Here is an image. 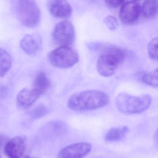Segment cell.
I'll return each instance as SVG.
<instances>
[{
	"label": "cell",
	"instance_id": "6da1fadb",
	"mask_svg": "<svg viewBox=\"0 0 158 158\" xmlns=\"http://www.w3.org/2000/svg\"><path fill=\"white\" fill-rule=\"evenodd\" d=\"M109 102V96L105 92L86 90L71 96L69 99L68 106L74 111L86 112L103 107Z\"/></svg>",
	"mask_w": 158,
	"mask_h": 158
},
{
	"label": "cell",
	"instance_id": "7a4b0ae2",
	"mask_svg": "<svg viewBox=\"0 0 158 158\" xmlns=\"http://www.w3.org/2000/svg\"><path fill=\"white\" fill-rule=\"evenodd\" d=\"M151 103V96L147 94L135 96L122 93L116 98L118 109L124 114L130 115L143 112L149 107Z\"/></svg>",
	"mask_w": 158,
	"mask_h": 158
},
{
	"label": "cell",
	"instance_id": "3957f363",
	"mask_svg": "<svg viewBox=\"0 0 158 158\" xmlns=\"http://www.w3.org/2000/svg\"><path fill=\"white\" fill-rule=\"evenodd\" d=\"M17 15L21 23L25 27H36L41 19V12L34 0H18Z\"/></svg>",
	"mask_w": 158,
	"mask_h": 158
},
{
	"label": "cell",
	"instance_id": "277c9868",
	"mask_svg": "<svg viewBox=\"0 0 158 158\" xmlns=\"http://www.w3.org/2000/svg\"><path fill=\"white\" fill-rule=\"evenodd\" d=\"M126 56L125 50L121 48L112 53L100 55L97 64L98 72L105 77H111L119 66L123 63Z\"/></svg>",
	"mask_w": 158,
	"mask_h": 158
},
{
	"label": "cell",
	"instance_id": "5b68a950",
	"mask_svg": "<svg viewBox=\"0 0 158 158\" xmlns=\"http://www.w3.org/2000/svg\"><path fill=\"white\" fill-rule=\"evenodd\" d=\"M49 62L53 66L59 69L72 67L79 61V55L77 51L70 46H59L49 53Z\"/></svg>",
	"mask_w": 158,
	"mask_h": 158
},
{
	"label": "cell",
	"instance_id": "8992f818",
	"mask_svg": "<svg viewBox=\"0 0 158 158\" xmlns=\"http://www.w3.org/2000/svg\"><path fill=\"white\" fill-rule=\"evenodd\" d=\"M52 39L58 46H70L75 39V27L72 23L67 20L57 23L53 31Z\"/></svg>",
	"mask_w": 158,
	"mask_h": 158
},
{
	"label": "cell",
	"instance_id": "52a82bcc",
	"mask_svg": "<svg viewBox=\"0 0 158 158\" xmlns=\"http://www.w3.org/2000/svg\"><path fill=\"white\" fill-rule=\"evenodd\" d=\"M92 148L91 143L86 142L71 144L60 150L57 158H83L90 153Z\"/></svg>",
	"mask_w": 158,
	"mask_h": 158
},
{
	"label": "cell",
	"instance_id": "ba28073f",
	"mask_svg": "<svg viewBox=\"0 0 158 158\" xmlns=\"http://www.w3.org/2000/svg\"><path fill=\"white\" fill-rule=\"evenodd\" d=\"M140 13V5L136 2L129 1L122 6L120 10L119 19L125 25H133L138 21Z\"/></svg>",
	"mask_w": 158,
	"mask_h": 158
},
{
	"label": "cell",
	"instance_id": "9c48e42d",
	"mask_svg": "<svg viewBox=\"0 0 158 158\" xmlns=\"http://www.w3.org/2000/svg\"><path fill=\"white\" fill-rule=\"evenodd\" d=\"M27 146L25 136H16L6 144L5 153L8 158H21L26 152Z\"/></svg>",
	"mask_w": 158,
	"mask_h": 158
},
{
	"label": "cell",
	"instance_id": "30bf717a",
	"mask_svg": "<svg viewBox=\"0 0 158 158\" xmlns=\"http://www.w3.org/2000/svg\"><path fill=\"white\" fill-rule=\"evenodd\" d=\"M47 6L51 15L56 18H68L72 14V7L67 0H47Z\"/></svg>",
	"mask_w": 158,
	"mask_h": 158
},
{
	"label": "cell",
	"instance_id": "8fae6325",
	"mask_svg": "<svg viewBox=\"0 0 158 158\" xmlns=\"http://www.w3.org/2000/svg\"><path fill=\"white\" fill-rule=\"evenodd\" d=\"M42 38L37 33L25 35L20 41L19 46L23 52L31 56L35 55L42 47Z\"/></svg>",
	"mask_w": 158,
	"mask_h": 158
},
{
	"label": "cell",
	"instance_id": "7c38bea8",
	"mask_svg": "<svg viewBox=\"0 0 158 158\" xmlns=\"http://www.w3.org/2000/svg\"><path fill=\"white\" fill-rule=\"evenodd\" d=\"M40 96L33 88H24L17 94V105L20 108L27 109L31 107Z\"/></svg>",
	"mask_w": 158,
	"mask_h": 158
},
{
	"label": "cell",
	"instance_id": "4fadbf2b",
	"mask_svg": "<svg viewBox=\"0 0 158 158\" xmlns=\"http://www.w3.org/2000/svg\"><path fill=\"white\" fill-rule=\"evenodd\" d=\"M51 80L43 72H40L36 76L34 80L33 87L40 95L45 94L51 87Z\"/></svg>",
	"mask_w": 158,
	"mask_h": 158
},
{
	"label": "cell",
	"instance_id": "5bb4252c",
	"mask_svg": "<svg viewBox=\"0 0 158 158\" xmlns=\"http://www.w3.org/2000/svg\"><path fill=\"white\" fill-rule=\"evenodd\" d=\"M141 11L146 19L155 17L158 14V0H145Z\"/></svg>",
	"mask_w": 158,
	"mask_h": 158
},
{
	"label": "cell",
	"instance_id": "9a60e30c",
	"mask_svg": "<svg viewBox=\"0 0 158 158\" xmlns=\"http://www.w3.org/2000/svg\"><path fill=\"white\" fill-rule=\"evenodd\" d=\"M128 131L129 129L127 126L112 128L106 134L105 140L109 143L119 141L125 136Z\"/></svg>",
	"mask_w": 158,
	"mask_h": 158
},
{
	"label": "cell",
	"instance_id": "2e32d148",
	"mask_svg": "<svg viewBox=\"0 0 158 158\" xmlns=\"http://www.w3.org/2000/svg\"><path fill=\"white\" fill-rule=\"evenodd\" d=\"M12 65V58L9 53L0 48V77H3Z\"/></svg>",
	"mask_w": 158,
	"mask_h": 158
},
{
	"label": "cell",
	"instance_id": "e0dca14e",
	"mask_svg": "<svg viewBox=\"0 0 158 158\" xmlns=\"http://www.w3.org/2000/svg\"><path fill=\"white\" fill-rule=\"evenodd\" d=\"M143 81L149 86L158 87V68L143 75Z\"/></svg>",
	"mask_w": 158,
	"mask_h": 158
},
{
	"label": "cell",
	"instance_id": "ac0fdd59",
	"mask_svg": "<svg viewBox=\"0 0 158 158\" xmlns=\"http://www.w3.org/2000/svg\"><path fill=\"white\" fill-rule=\"evenodd\" d=\"M49 110L44 105H39L35 107L30 113V115L33 119H38L42 118L47 115Z\"/></svg>",
	"mask_w": 158,
	"mask_h": 158
},
{
	"label": "cell",
	"instance_id": "d6986e66",
	"mask_svg": "<svg viewBox=\"0 0 158 158\" xmlns=\"http://www.w3.org/2000/svg\"><path fill=\"white\" fill-rule=\"evenodd\" d=\"M148 55L151 59L158 61V38L151 40L148 46Z\"/></svg>",
	"mask_w": 158,
	"mask_h": 158
},
{
	"label": "cell",
	"instance_id": "ffe728a7",
	"mask_svg": "<svg viewBox=\"0 0 158 158\" xmlns=\"http://www.w3.org/2000/svg\"><path fill=\"white\" fill-rule=\"evenodd\" d=\"M104 22L110 30H115L118 26V23L116 18L112 16H107L105 18Z\"/></svg>",
	"mask_w": 158,
	"mask_h": 158
},
{
	"label": "cell",
	"instance_id": "44dd1931",
	"mask_svg": "<svg viewBox=\"0 0 158 158\" xmlns=\"http://www.w3.org/2000/svg\"><path fill=\"white\" fill-rule=\"evenodd\" d=\"M125 0H105L106 4L111 8H117L123 4Z\"/></svg>",
	"mask_w": 158,
	"mask_h": 158
},
{
	"label": "cell",
	"instance_id": "7402d4cb",
	"mask_svg": "<svg viewBox=\"0 0 158 158\" xmlns=\"http://www.w3.org/2000/svg\"><path fill=\"white\" fill-rule=\"evenodd\" d=\"M8 88L5 85H0V98H3L7 95Z\"/></svg>",
	"mask_w": 158,
	"mask_h": 158
},
{
	"label": "cell",
	"instance_id": "603a6c76",
	"mask_svg": "<svg viewBox=\"0 0 158 158\" xmlns=\"http://www.w3.org/2000/svg\"><path fill=\"white\" fill-rule=\"evenodd\" d=\"M155 139L156 143L158 145V129L156 131V133H155Z\"/></svg>",
	"mask_w": 158,
	"mask_h": 158
},
{
	"label": "cell",
	"instance_id": "cb8c5ba5",
	"mask_svg": "<svg viewBox=\"0 0 158 158\" xmlns=\"http://www.w3.org/2000/svg\"><path fill=\"white\" fill-rule=\"evenodd\" d=\"M3 138V137L2 135H0V158H2L1 155V146H2V142Z\"/></svg>",
	"mask_w": 158,
	"mask_h": 158
},
{
	"label": "cell",
	"instance_id": "d4e9b609",
	"mask_svg": "<svg viewBox=\"0 0 158 158\" xmlns=\"http://www.w3.org/2000/svg\"><path fill=\"white\" fill-rule=\"evenodd\" d=\"M23 158H35L34 157H32L29 156H27Z\"/></svg>",
	"mask_w": 158,
	"mask_h": 158
},
{
	"label": "cell",
	"instance_id": "484cf974",
	"mask_svg": "<svg viewBox=\"0 0 158 158\" xmlns=\"http://www.w3.org/2000/svg\"><path fill=\"white\" fill-rule=\"evenodd\" d=\"M132 1H134V2H137V1H139V0H131Z\"/></svg>",
	"mask_w": 158,
	"mask_h": 158
}]
</instances>
